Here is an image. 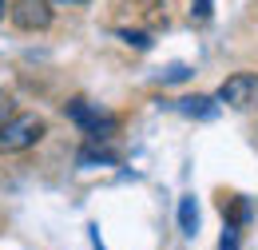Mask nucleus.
<instances>
[{
    "instance_id": "f257e3e1",
    "label": "nucleus",
    "mask_w": 258,
    "mask_h": 250,
    "mask_svg": "<svg viewBox=\"0 0 258 250\" xmlns=\"http://www.w3.org/2000/svg\"><path fill=\"white\" fill-rule=\"evenodd\" d=\"M48 135V119L36 111H12L8 123L0 127V155H24L36 143H44Z\"/></svg>"
},
{
    "instance_id": "f03ea898",
    "label": "nucleus",
    "mask_w": 258,
    "mask_h": 250,
    "mask_svg": "<svg viewBox=\"0 0 258 250\" xmlns=\"http://www.w3.org/2000/svg\"><path fill=\"white\" fill-rule=\"evenodd\" d=\"M64 115L72 119V123L80 127L92 143H99V139H111L115 135V119L107 115V111H99L96 103H88V99H68L64 103Z\"/></svg>"
},
{
    "instance_id": "7ed1b4c3",
    "label": "nucleus",
    "mask_w": 258,
    "mask_h": 250,
    "mask_svg": "<svg viewBox=\"0 0 258 250\" xmlns=\"http://www.w3.org/2000/svg\"><path fill=\"white\" fill-rule=\"evenodd\" d=\"M215 99L223 107H230V111H250V107H258V72H230L223 84H219Z\"/></svg>"
},
{
    "instance_id": "20e7f679",
    "label": "nucleus",
    "mask_w": 258,
    "mask_h": 250,
    "mask_svg": "<svg viewBox=\"0 0 258 250\" xmlns=\"http://www.w3.org/2000/svg\"><path fill=\"white\" fill-rule=\"evenodd\" d=\"M56 0H12V8H8V20H12V28L16 32H48L52 28V20H56V8H52Z\"/></svg>"
},
{
    "instance_id": "39448f33",
    "label": "nucleus",
    "mask_w": 258,
    "mask_h": 250,
    "mask_svg": "<svg viewBox=\"0 0 258 250\" xmlns=\"http://www.w3.org/2000/svg\"><path fill=\"white\" fill-rule=\"evenodd\" d=\"M179 226H183V234H195V230H199V207H195L191 195L179 203Z\"/></svg>"
},
{
    "instance_id": "423d86ee",
    "label": "nucleus",
    "mask_w": 258,
    "mask_h": 250,
    "mask_svg": "<svg viewBox=\"0 0 258 250\" xmlns=\"http://www.w3.org/2000/svg\"><path fill=\"white\" fill-rule=\"evenodd\" d=\"M179 107H183L187 115H203V119H211V115H215V107H211V99H207V95H187V99H179Z\"/></svg>"
},
{
    "instance_id": "0eeeda50",
    "label": "nucleus",
    "mask_w": 258,
    "mask_h": 250,
    "mask_svg": "<svg viewBox=\"0 0 258 250\" xmlns=\"http://www.w3.org/2000/svg\"><path fill=\"white\" fill-rule=\"evenodd\" d=\"M16 111V99H12V92L8 88H0V127L8 123V115Z\"/></svg>"
},
{
    "instance_id": "6e6552de",
    "label": "nucleus",
    "mask_w": 258,
    "mask_h": 250,
    "mask_svg": "<svg viewBox=\"0 0 258 250\" xmlns=\"http://www.w3.org/2000/svg\"><path fill=\"white\" fill-rule=\"evenodd\" d=\"M191 20L195 24H207L211 20V0H191Z\"/></svg>"
},
{
    "instance_id": "1a4fd4ad",
    "label": "nucleus",
    "mask_w": 258,
    "mask_h": 250,
    "mask_svg": "<svg viewBox=\"0 0 258 250\" xmlns=\"http://www.w3.org/2000/svg\"><path fill=\"white\" fill-rule=\"evenodd\" d=\"M219 250H238V226H234V222L223 230V242H219Z\"/></svg>"
},
{
    "instance_id": "9d476101",
    "label": "nucleus",
    "mask_w": 258,
    "mask_h": 250,
    "mask_svg": "<svg viewBox=\"0 0 258 250\" xmlns=\"http://www.w3.org/2000/svg\"><path fill=\"white\" fill-rule=\"evenodd\" d=\"M56 4H64V8H84L88 0H56Z\"/></svg>"
},
{
    "instance_id": "9b49d317",
    "label": "nucleus",
    "mask_w": 258,
    "mask_h": 250,
    "mask_svg": "<svg viewBox=\"0 0 258 250\" xmlns=\"http://www.w3.org/2000/svg\"><path fill=\"white\" fill-rule=\"evenodd\" d=\"M8 8H12V0H0V20L8 16Z\"/></svg>"
}]
</instances>
